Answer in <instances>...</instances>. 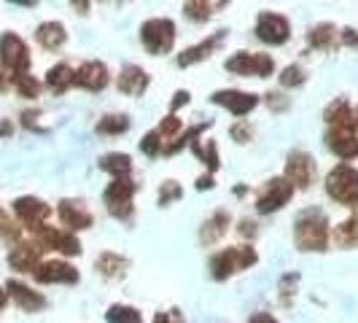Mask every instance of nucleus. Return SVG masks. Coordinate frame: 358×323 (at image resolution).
<instances>
[{
  "instance_id": "f257e3e1",
  "label": "nucleus",
  "mask_w": 358,
  "mask_h": 323,
  "mask_svg": "<svg viewBox=\"0 0 358 323\" xmlns=\"http://www.w3.org/2000/svg\"><path fill=\"white\" fill-rule=\"evenodd\" d=\"M329 237H331L329 218L321 210H305V213H299L296 224H294V243H296L299 251L305 253L326 251Z\"/></svg>"
},
{
  "instance_id": "f03ea898",
  "label": "nucleus",
  "mask_w": 358,
  "mask_h": 323,
  "mask_svg": "<svg viewBox=\"0 0 358 323\" xmlns=\"http://www.w3.org/2000/svg\"><path fill=\"white\" fill-rule=\"evenodd\" d=\"M256 261H259L256 248H251V245H232V248H224V251L213 253L210 275H213V280H229L237 272L251 269Z\"/></svg>"
},
{
  "instance_id": "7ed1b4c3",
  "label": "nucleus",
  "mask_w": 358,
  "mask_h": 323,
  "mask_svg": "<svg viewBox=\"0 0 358 323\" xmlns=\"http://www.w3.org/2000/svg\"><path fill=\"white\" fill-rule=\"evenodd\" d=\"M326 194L340 202V205H348V208H356L358 205V170L350 167V164H337L329 170L326 175Z\"/></svg>"
},
{
  "instance_id": "20e7f679",
  "label": "nucleus",
  "mask_w": 358,
  "mask_h": 323,
  "mask_svg": "<svg viewBox=\"0 0 358 323\" xmlns=\"http://www.w3.org/2000/svg\"><path fill=\"white\" fill-rule=\"evenodd\" d=\"M141 43L145 46V52L154 54V57L173 52V46H176V24H173V19H145L141 24Z\"/></svg>"
},
{
  "instance_id": "39448f33",
  "label": "nucleus",
  "mask_w": 358,
  "mask_h": 323,
  "mask_svg": "<svg viewBox=\"0 0 358 323\" xmlns=\"http://www.w3.org/2000/svg\"><path fill=\"white\" fill-rule=\"evenodd\" d=\"M138 186L129 178H113L108 183L103 202H106V210L119 221H127L132 215V197H135Z\"/></svg>"
},
{
  "instance_id": "423d86ee",
  "label": "nucleus",
  "mask_w": 358,
  "mask_h": 323,
  "mask_svg": "<svg viewBox=\"0 0 358 323\" xmlns=\"http://www.w3.org/2000/svg\"><path fill=\"white\" fill-rule=\"evenodd\" d=\"M224 68L229 73H234V76L267 78V76L275 73V59L269 54H262V52H237L224 62Z\"/></svg>"
},
{
  "instance_id": "0eeeda50",
  "label": "nucleus",
  "mask_w": 358,
  "mask_h": 323,
  "mask_svg": "<svg viewBox=\"0 0 358 323\" xmlns=\"http://www.w3.org/2000/svg\"><path fill=\"white\" fill-rule=\"evenodd\" d=\"M0 62L11 76L30 71V49L17 33H3L0 36Z\"/></svg>"
},
{
  "instance_id": "6e6552de",
  "label": "nucleus",
  "mask_w": 358,
  "mask_h": 323,
  "mask_svg": "<svg viewBox=\"0 0 358 323\" xmlns=\"http://www.w3.org/2000/svg\"><path fill=\"white\" fill-rule=\"evenodd\" d=\"M256 38L269 46H283L291 38V22L283 14L275 11H262L256 17Z\"/></svg>"
},
{
  "instance_id": "1a4fd4ad",
  "label": "nucleus",
  "mask_w": 358,
  "mask_h": 323,
  "mask_svg": "<svg viewBox=\"0 0 358 323\" xmlns=\"http://www.w3.org/2000/svg\"><path fill=\"white\" fill-rule=\"evenodd\" d=\"M291 197H294V186H291L283 175H278V178L267 180L264 189L259 192V197H256V210L262 215L275 213V210H280L283 205H288Z\"/></svg>"
},
{
  "instance_id": "9d476101",
  "label": "nucleus",
  "mask_w": 358,
  "mask_h": 323,
  "mask_svg": "<svg viewBox=\"0 0 358 323\" xmlns=\"http://www.w3.org/2000/svg\"><path fill=\"white\" fill-rule=\"evenodd\" d=\"M318 173V164L315 159L307 154V151H291L286 159V175L283 178L294 186V189H310L313 180Z\"/></svg>"
},
{
  "instance_id": "9b49d317",
  "label": "nucleus",
  "mask_w": 358,
  "mask_h": 323,
  "mask_svg": "<svg viewBox=\"0 0 358 323\" xmlns=\"http://www.w3.org/2000/svg\"><path fill=\"white\" fill-rule=\"evenodd\" d=\"M33 234H36V243L46 251H59L65 253V256H78L81 253V243H78V237L71 232H62V229H57V227H38V229H33Z\"/></svg>"
},
{
  "instance_id": "f8f14e48",
  "label": "nucleus",
  "mask_w": 358,
  "mask_h": 323,
  "mask_svg": "<svg viewBox=\"0 0 358 323\" xmlns=\"http://www.w3.org/2000/svg\"><path fill=\"white\" fill-rule=\"evenodd\" d=\"M14 213H17L19 221L33 232V229L46 224V218L52 215V208L38 197H19V199H14Z\"/></svg>"
},
{
  "instance_id": "ddd939ff",
  "label": "nucleus",
  "mask_w": 358,
  "mask_h": 323,
  "mask_svg": "<svg viewBox=\"0 0 358 323\" xmlns=\"http://www.w3.org/2000/svg\"><path fill=\"white\" fill-rule=\"evenodd\" d=\"M110 81V73H108L106 62H97V59H90L84 62L78 71H76V78H73V87H81L87 92H103Z\"/></svg>"
},
{
  "instance_id": "4468645a",
  "label": "nucleus",
  "mask_w": 358,
  "mask_h": 323,
  "mask_svg": "<svg viewBox=\"0 0 358 323\" xmlns=\"http://www.w3.org/2000/svg\"><path fill=\"white\" fill-rule=\"evenodd\" d=\"M210 100H213L215 106L227 108L234 116H245V113H251L253 108L259 106V97H256V94L240 92V89H218V92H213Z\"/></svg>"
},
{
  "instance_id": "2eb2a0df",
  "label": "nucleus",
  "mask_w": 358,
  "mask_h": 323,
  "mask_svg": "<svg viewBox=\"0 0 358 323\" xmlns=\"http://www.w3.org/2000/svg\"><path fill=\"white\" fill-rule=\"evenodd\" d=\"M326 145L331 154H337L340 159H356L358 157V132L356 129H340V127H329L326 129Z\"/></svg>"
},
{
  "instance_id": "dca6fc26",
  "label": "nucleus",
  "mask_w": 358,
  "mask_h": 323,
  "mask_svg": "<svg viewBox=\"0 0 358 323\" xmlns=\"http://www.w3.org/2000/svg\"><path fill=\"white\" fill-rule=\"evenodd\" d=\"M33 275L38 283H62V286L78 283V269L68 261H43Z\"/></svg>"
},
{
  "instance_id": "f3484780",
  "label": "nucleus",
  "mask_w": 358,
  "mask_h": 323,
  "mask_svg": "<svg viewBox=\"0 0 358 323\" xmlns=\"http://www.w3.org/2000/svg\"><path fill=\"white\" fill-rule=\"evenodd\" d=\"M57 213L62 218V224L71 227V229H90L94 224V215L87 210V205L81 199H62Z\"/></svg>"
},
{
  "instance_id": "a211bd4d",
  "label": "nucleus",
  "mask_w": 358,
  "mask_h": 323,
  "mask_svg": "<svg viewBox=\"0 0 358 323\" xmlns=\"http://www.w3.org/2000/svg\"><path fill=\"white\" fill-rule=\"evenodd\" d=\"M227 38V30H215L210 38H205V41H199L197 46H189L186 52L178 54V68H192V65H197L202 59H208L210 54L221 46V41Z\"/></svg>"
},
{
  "instance_id": "6ab92c4d",
  "label": "nucleus",
  "mask_w": 358,
  "mask_h": 323,
  "mask_svg": "<svg viewBox=\"0 0 358 323\" xmlns=\"http://www.w3.org/2000/svg\"><path fill=\"white\" fill-rule=\"evenodd\" d=\"M6 294L17 302L19 310H24V313H38V310H43L46 307V296L43 294H38L36 288L24 286V283H19V280H8L6 283Z\"/></svg>"
},
{
  "instance_id": "aec40b11",
  "label": "nucleus",
  "mask_w": 358,
  "mask_h": 323,
  "mask_svg": "<svg viewBox=\"0 0 358 323\" xmlns=\"http://www.w3.org/2000/svg\"><path fill=\"white\" fill-rule=\"evenodd\" d=\"M41 253L43 248L38 243H17L8 253V264L17 272H36L41 267Z\"/></svg>"
},
{
  "instance_id": "412c9836",
  "label": "nucleus",
  "mask_w": 358,
  "mask_h": 323,
  "mask_svg": "<svg viewBox=\"0 0 358 323\" xmlns=\"http://www.w3.org/2000/svg\"><path fill=\"white\" fill-rule=\"evenodd\" d=\"M323 119L329 127H340V129H356L358 132V113L350 108L345 97H337L334 103H329L323 110Z\"/></svg>"
},
{
  "instance_id": "4be33fe9",
  "label": "nucleus",
  "mask_w": 358,
  "mask_h": 323,
  "mask_svg": "<svg viewBox=\"0 0 358 323\" xmlns=\"http://www.w3.org/2000/svg\"><path fill=\"white\" fill-rule=\"evenodd\" d=\"M119 92L122 94H129V97H141L145 89H148V84H151V76L143 71V68H138V65H127L122 68L119 73Z\"/></svg>"
},
{
  "instance_id": "5701e85b",
  "label": "nucleus",
  "mask_w": 358,
  "mask_h": 323,
  "mask_svg": "<svg viewBox=\"0 0 358 323\" xmlns=\"http://www.w3.org/2000/svg\"><path fill=\"white\" fill-rule=\"evenodd\" d=\"M229 224H232V215L227 213V210H215V213L202 224V229H199V243H202V245L218 243L224 234L229 232Z\"/></svg>"
},
{
  "instance_id": "b1692460",
  "label": "nucleus",
  "mask_w": 358,
  "mask_h": 323,
  "mask_svg": "<svg viewBox=\"0 0 358 323\" xmlns=\"http://www.w3.org/2000/svg\"><path fill=\"white\" fill-rule=\"evenodd\" d=\"M36 38L43 49L57 52V49H62V46H65L68 33H65V24H62V22H41V24H38V30H36Z\"/></svg>"
},
{
  "instance_id": "393cba45",
  "label": "nucleus",
  "mask_w": 358,
  "mask_h": 323,
  "mask_svg": "<svg viewBox=\"0 0 358 323\" xmlns=\"http://www.w3.org/2000/svg\"><path fill=\"white\" fill-rule=\"evenodd\" d=\"M337 38H340V30H337L331 22H321V24H315V27H310L307 43H310L315 52H329V49H334Z\"/></svg>"
},
{
  "instance_id": "a878e982",
  "label": "nucleus",
  "mask_w": 358,
  "mask_h": 323,
  "mask_svg": "<svg viewBox=\"0 0 358 323\" xmlns=\"http://www.w3.org/2000/svg\"><path fill=\"white\" fill-rule=\"evenodd\" d=\"M97 167L113 175V178H129V170H132V159L129 154H122V151H110V154H103L97 159Z\"/></svg>"
},
{
  "instance_id": "bb28decb",
  "label": "nucleus",
  "mask_w": 358,
  "mask_h": 323,
  "mask_svg": "<svg viewBox=\"0 0 358 323\" xmlns=\"http://www.w3.org/2000/svg\"><path fill=\"white\" fill-rule=\"evenodd\" d=\"M73 78H76V71H73L71 65L59 62V65L49 68V73H46V87H49L54 94H65V92L73 87Z\"/></svg>"
},
{
  "instance_id": "cd10ccee",
  "label": "nucleus",
  "mask_w": 358,
  "mask_h": 323,
  "mask_svg": "<svg viewBox=\"0 0 358 323\" xmlns=\"http://www.w3.org/2000/svg\"><path fill=\"white\" fill-rule=\"evenodd\" d=\"M94 267L100 275H106V278H122L129 267V261H127L124 256H119V253H100L97 256V261H94Z\"/></svg>"
},
{
  "instance_id": "c85d7f7f",
  "label": "nucleus",
  "mask_w": 358,
  "mask_h": 323,
  "mask_svg": "<svg viewBox=\"0 0 358 323\" xmlns=\"http://www.w3.org/2000/svg\"><path fill=\"white\" fill-rule=\"evenodd\" d=\"M331 237H334V243H337L340 248H356L358 245V213L353 215V218L337 224Z\"/></svg>"
},
{
  "instance_id": "c756f323",
  "label": "nucleus",
  "mask_w": 358,
  "mask_h": 323,
  "mask_svg": "<svg viewBox=\"0 0 358 323\" xmlns=\"http://www.w3.org/2000/svg\"><path fill=\"white\" fill-rule=\"evenodd\" d=\"M192 151H194V157H197V159L202 162L210 173L218 170V164H221V162H218V148H215L213 141H208V138H197V141L192 143Z\"/></svg>"
},
{
  "instance_id": "7c9ffc66",
  "label": "nucleus",
  "mask_w": 358,
  "mask_h": 323,
  "mask_svg": "<svg viewBox=\"0 0 358 323\" xmlns=\"http://www.w3.org/2000/svg\"><path fill=\"white\" fill-rule=\"evenodd\" d=\"M215 8H227V3H205V0H189L183 3V14L192 22H208Z\"/></svg>"
},
{
  "instance_id": "2f4dec72",
  "label": "nucleus",
  "mask_w": 358,
  "mask_h": 323,
  "mask_svg": "<svg viewBox=\"0 0 358 323\" xmlns=\"http://www.w3.org/2000/svg\"><path fill=\"white\" fill-rule=\"evenodd\" d=\"M94 129H97L100 135H122V132L129 129V116H127V113H108V116H103V119L97 122Z\"/></svg>"
},
{
  "instance_id": "473e14b6",
  "label": "nucleus",
  "mask_w": 358,
  "mask_h": 323,
  "mask_svg": "<svg viewBox=\"0 0 358 323\" xmlns=\"http://www.w3.org/2000/svg\"><path fill=\"white\" fill-rule=\"evenodd\" d=\"M108 323H143V315L129 305H110L106 313Z\"/></svg>"
},
{
  "instance_id": "72a5a7b5",
  "label": "nucleus",
  "mask_w": 358,
  "mask_h": 323,
  "mask_svg": "<svg viewBox=\"0 0 358 323\" xmlns=\"http://www.w3.org/2000/svg\"><path fill=\"white\" fill-rule=\"evenodd\" d=\"M11 78V84L17 87V92L22 97H38V92H41V84L36 81V76H30V73H17V76H8Z\"/></svg>"
},
{
  "instance_id": "f704fd0d",
  "label": "nucleus",
  "mask_w": 358,
  "mask_h": 323,
  "mask_svg": "<svg viewBox=\"0 0 358 323\" xmlns=\"http://www.w3.org/2000/svg\"><path fill=\"white\" fill-rule=\"evenodd\" d=\"M157 132H159L162 143L170 145V141H173L178 132H183V122H180L176 113H167V116L159 122V129H157Z\"/></svg>"
},
{
  "instance_id": "c9c22d12",
  "label": "nucleus",
  "mask_w": 358,
  "mask_h": 323,
  "mask_svg": "<svg viewBox=\"0 0 358 323\" xmlns=\"http://www.w3.org/2000/svg\"><path fill=\"white\" fill-rule=\"evenodd\" d=\"M307 81L305 71H302V65H288L283 68L280 73V87H286V89H294V87H302Z\"/></svg>"
},
{
  "instance_id": "e433bc0d",
  "label": "nucleus",
  "mask_w": 358,
  "mask_h": 323,
  "mask_svg": "<svg viewBox=\"0 0 358 323\" xmlns=\"http://www.w3.org/2000/svg\"><path fill=\"white\" fill-rule=\"evenodd\" d=\"M180 194H183V189H180L178 180H164L159 186V205L167 208V205H173L176 199H180Z\"/></svg>"
},
{
  "instance_id": "4c0bfd02",
  "label": "nucleus",
  "mask_w": 358,
  "mask_h": 323,
  "mask_svg": "<svg viewBox=\"0 0 358 323\" xmlns=\"http://www.w3.org/2000/svg\"><path fill=\"white\" fill-rule=\"evenodd\" d=\"M141 151H143L145 157H159L162 151H164V143H162L159 132L157 129H151L148 135H143V141H141Z\"/></svg>"
},
{
  "instance_id": "58836bf2",
  "label": "nucleus",
  "mask_w": 358,
  "mask_h": 323,
  "mask_svg": "<svg viewBox=\"0 0 358 323\" xmlns=\"http://www.w3.org/2000/svg\"><path fill=\"white\" fill-rule=\"evenodd\" d=\"M19 234H22V229L17 227V221L0 208V237H6V240H19Z\"/></svg>"
},
{
  "instance_id": "ea45409f",
  "label": "nucleus",
  "mask_w": 358,
  "mask_h": 323,
  "mask_svg": "<svg viewBox=\"0 0 358 323\" xmlns=\"http://www.w3.org/2000/svg\"><path fill=\"white\" fill-rule=\"evenodd\" d=\"M229 135H232L237 143H248L253 138V129L248 122H237V124H232V129H229Z\"/></svg>"
},
{
  "instance_id": "a19ab883",
  "label": "nucleus",
  "mask_w": 358,
  "mask_h": 323,
  "mask_svg": "<svg viewBox=\"0 0 358 323\" xmlns=\"http://www.w3.org/2000/svg\"><path fill=\"white\" fill-rule=\"evenodd\" d=\"M267 106L272 108V110H286V108H288V97H283L280 92H269V94H267Z\"/></svg>"
},
{
  "instance_id": "79ce46f5",
  "label": "nucleus",
  "mask_w": 358,
  "mask_h": 323,
  "mask_svg": "<svg viewBox=\"0 0 358 323\" xmlns=\"http://www.w3.org/2000/svg\"><path fill=\"white\" fill-rule=\"evenodd\" d=\"M154 323H183V318L178 315V310H170V313H157Z\"/></svg>"
},
{
  "instance_id": "37998d69",
  "label": "nucleus",
  "mask_w": 358,
  "mask_h": 323,
  "mask_svg": "<svg viewBox=\"0 0 358 323\" xmlns=\"http://www.w3.org/2000/svg\"><path fill=\"white\" fill-rule=\"evenodd\" d=\"M340 41L345 46H358V33L353 27H345V30H340Z\"/></svg>"
},
{
  "instance_id": "c03bdc74",
  "label": "nucleus",
  "mask_w": 358,
  "mask_h": 323,
  "mask_svg": "<svg viewBox=\"0 0 358 323\" xmlns=\"http://www.w3.org/2000/svg\"><path fill=\"white\" fill-rule=\"evenodd\" d=\"M189 100H192V94H189L186 89H178L176 92V97H173V103H170V110H178V108L186 106Z\"/></svg>"
},
{
  "instance_id": "a18cd8bd",
  "label": "nucleus",
  "mask_w": 358,
  "mask_h": 323,
  "mask_svg": "<svg viewBox=\"0 0 358 323\" xmlns=\"http://www.w3.org/2000/svg\"><path fill=\"white\" fill-rule=\"evenodd\" d=\"M213 173H208V175H199L197 178V192H205V189H213Z\"/></svg>"
},
{
  "instance_id": "49530a36",
  "label": "nucleus",
  "mask_w": 358,
  "mask_h": 323,
  "mask_svg": "<svg viewBox=\"0 0 358 323\" xmlns=\"http://www.w3.org/2000/svg\"><path fill=\"white\" fill-rule=\"evenodd\" d=\"M36 119H38V110H24V113H22V124L30 127V129H38Z\"/></svg>"
},
{
  "instance_id": "de8ad7c7",
  "label": "nucleus",
  "mask_w": 358,
  "mask_h": 323,
  "mask_svg": "<svg viewBox=\"0 0 358 323\" xmlns=\"http://www.w3.org/2000/svg\"><path fill=\"white\" fill-rule=\"evenodd\" d=\"M14 135V124L8 119H0V138H11Z\"/></svg>"
},
{
  "instance_id": "09e8293b",
  "label": "nucleus",
  "mask_w": 358,
  "mask_h": 323,
  "mask_svg": "<svg viewBox=\"0 0 358 323\" xmlns=\"http://www.w3.org/2000/svg\"><path fill=\"white\" fill-rule=\"evenodd\" d=\"M248 323H278L269 313H256V315H251L248 318Z\"/></svg>"
},
{
  "instance_id": "8fccbe9b",
  "label": "nucleus",
  "mask_w": 358,
  "mask_h": 323,
  "mask_svg": "<svg viewBox=\"0 0 358 323\" xmlns=\"http://www.w3.org/2000/svg\"><path fill=\"white\" fill-rule=\"evenodd\" d=\"M240 227H243V229H240V234H245V237H248V234H251V237L256 234V224H253V221H248V218H245Z\"/></svg>"
},
{
  "instance_id": "3c124183",
  "label": "nucleus",
  "mask_w": 358,
  "mask_h": 323,
  "mask_svg": "<svg viewBox=\"0 0 358 323\" xmlns=\"http://www.w3.org/2000/svg\"><path fill=\"white\" fill-rule=\"evenodd\" d=\"M6 87H8V76H6V71L0 68V92L6 89Z\"/></svg>"
},
{
  "instance_id": "603ef678",
  "label": "nucleus",
  "mask_w": 358,
  "mask_h": 323,
  "mask_svg": "<svg viewBox=\"0 0 358 323\" xmlns=\"http://www.w3.org/2000/svg\"><path fill=\"white\" fill-rule=\"evenodd\" d=\"M6 302H8V294H6V291H3V288H0V310H3V307H6Z\"/></svg>"
},
{
  "instance_id": "864d4df0",
  "label": "nucleus",
  "mask_w": 358,
  "mask_h": 323,
  "mask_svg": "<svg viewBox=\"0 0 358 323\" xmlns=\"http://www.w3.org/2000/svg\"><path fill=\"white\" fill-rule=\"evenodd\" d=\"M356 113H358V110H356Z\"/></svg>"
}]
</instances>
